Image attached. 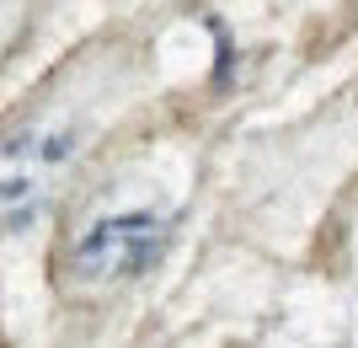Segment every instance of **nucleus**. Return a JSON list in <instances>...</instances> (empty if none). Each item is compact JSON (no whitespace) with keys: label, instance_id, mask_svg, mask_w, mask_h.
<instances>
[{"label":"nucleus","instance_id":"nucleus-1","mask_svg":"<svg viewBox=\"0 0 358 348\" xmlns=\"http://www.w3.org/2000/svg\"><path fill=\"white\" fill-rule=\"evenodd\" d=\"M171 236V204L145 188H113L91 198L59 236V273L75 289H113L129 284L161 258Z\"/></svg>","mask_w":358,"mask_h":348},{"label":"nucleus","instance_id":"nucleus-2","mask_svg":"<svg viewBox=\"0 0 358 348\" xmlns=\"http://www.w3.org/2000/svg\"><path fill=\"white\" fill-rule=\"evenodd\" d=\"M91 139L80 102H38L0 129V225H22L43 209L54 188L70 177Z\"/></svg>","mask_w":358,"mask_h":348},{"label":"nucleus","instance_id":"nucleus-3","mask_svg":"<svg viewBox=\"0 0 358 348\" xmlns=\"http://www.w3.org/2000/svg\"><path fill=\"white\" fill-rule=\"evenodd\" d=\"M22 27H27V0H0V64L11 60Z\"/></svg>","mask_w":358,"mask_h":348}]
</instances>
